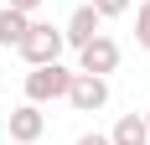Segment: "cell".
Masks as SVG:
<instances>
[{"label": "cell", "mask_w": 150, "mask_h": 145, "mask_svg": "<svg viewBox=\"0 0 150 145\" xmlns=\"http://www.w3.org/2000/svg\"><path fill=\"white\" fill-rule=\"evenodd\" d=\"M119 68V42L114 36H93L83 52H78V72H93V78H109Z\"/></svg>", "instance_id": "cell-3"}, {"label": "cell", "mask_w": 150, "mask_h": 145, "mask_svg": "<svg viewBox=\"0 0 150 145\" xmlns=\"http://www.w3.org/2000/svg\"><path fill=\"white\" fill-rule=\"evenodd\" d=\"M62 47H67V42H62V31H57V26H47V21H31L16 52H21L31 68H42V62H62Z\"/></svg>", "instance_id": "cell-2"}, {"label": "cell", "mask_w": 150, "mask_h": 145, "mask_svg": "<svg viewBox=\"0 0 150 145\" xmlns=\"http://www.w3.org/2000/svg\"><path fill=\"white\" fill-rule=\"evenodd\" d=\"M114 145H150V130H145V114H119V124L109 130Z\"/></svg>", "instance_id": "cell-7"}, {"label": "cell", "mask_w": 150, "mask_h": 145, "mask_svg": "<svg viewBox=\"0 0 150 145\" xmlns=\"http://www.w3.org/2000/svg\"><path fill=\"white\" fill-rule=\"evenodd\" d=\"M88 5L98 16H124V11H129V0H88Z\"/></svg>", "instance_id": "cell-10"}, {"label": "cell", "mask_w": 150, "mask_h": 145, "mask_svg": "<svg viewBox=\"0 0 150 145\" xmlns=\"http://www.w3.org/2000/svg\"><path fill=\"white\" fill-rule=\"evenodd\" d=\"M5 5H11V11H26V16H31L36 5H42V0H5Z\"/></svg>", "instance_id": "cell-12"}, {"label": "cell", "mask_w": 150, "mask_h": 145, "mask_svg": "<svg viewBox=\"0 0 150 145\" xmlns=\"http://www.w3.org/2000/svg\"><path fill=\"white\" fill-rule=\"evenodd\" d=\"M47 130V114H42V104H21V109H11L5 114V135H11L16 145H36Z\"/></svg>", "instance_id": "cell-5"}, {"label": "cell", "mask_w": 150, "mask_h": 145, "mask_svg": "<svg viewBox=\"0 0 150 145\" xmlns=\"http://www.w3.org/2000/svg\"><path fill=\"white\" fill-rule=\"evenodd\" d=\"M67 104L78 114H93L109 104V78H93V72H73V88H67Z\"/></svg>", "instance_id": "cell-4"}, {"label": "cell", "mask_w": 150, "mask_h": 145, "mask_svg": "<svg viewBox=\"0 0 150 145\" xmlns=\"http://www.w3.org/2000/svg\"><path fill=\"white\" fill-rule=\"evenodd\" d=\"M73 145H114V140H109V135H78Z\"/></svg>", "instance_id": "cell-11"}, {"label": "cell", "mask_w": 150, "mask_h": 145, "mask_svg": "<svg viewBox=\"0 0 150 145\" xmlns=\"http://www.w3.org/2000/svg\"><path fill=\"white\" fill-rule=\"evenodd\" d=\"M145 130H150V109H145Z\"/></svg>", "instance_id": "cell-13"}, {"label": "cell", "mask_w": 150, "mask_h": 145, "mask_svg": "<svg viewBox=\"0 0 150 145\" xmlns=\"http://www.w3.org/2000/svg\"><path fill=\"white\" fill-rule=\"evenodd\" d=\"M26 26H31V16L26 11H0V47H21V36H26Z\"/></svg>", "instance_id": "cell-8"}, {"label": "cell", "mask_w": 150, "mask_h": 145, "mask_svg": "<svg viewBox=\"0 0 150 145\" xmlns=\"http://www.w3.org/2000/svg\"><path fill=\"white\" fill-rule=\"evenodd\" d=\"M67 88H73V68H62V62H42V68L26 72V104L67 99Z\"/></svg>", "instance_id": "cell-1"}, {"label": "cell", "mask_w": 150, "mask_h": 145, "mask_svg": "<svg viewBox=\"0 0 150 145\" xmlns=\"http://www.w3.org/2000/svg\"><path fill=\"white\" fill-rule=\"evenodd\" d=\"M135 42H140V47L150 52V0H145V5L135 11Z\"/></svg>", "instance_id": "cell-9"}, {"label": "cell", "mask_w": 150, "mask_h": 145, "mask_svg": "<svg viewBox=\"0 0 150 145\" xmlns=\"http://www.w3.org/2000/svg\"><path fill=\"white\" fill-rule=\"evenodd\" d=\"M98 26H104V16L93 11V5H78V11L67 16V26H62V42H67V47H78V52H83V47H88L93 36H104V31H98Z\"/></svg>", "instance_id": "cell-6"}]
</instances>
